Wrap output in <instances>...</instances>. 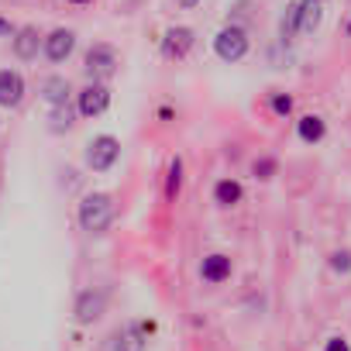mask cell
Instances as JSON below:
<instances>
[{
  "instance_id": "obj_1",
  "label": "cell",
  "mask_w": 351,
  "mask_h": 351,
  "mask_svg": "<svg viewBox=\"0 0 351 351\" xmlns=\"http://www.w3.org/2000/svg\"><path fill=\"white\" fill-rule=\"evenodd\" d=\"M80 228L86 234H104L110 224H114V197L110 193H86L80 200Z\"/></svg>"
},
{
  "instance_id": "obj_2",
  "label": "cell",
  "mask_w": 351,
  "mask_h": 351,
  "mask_svg": "<svg viewBox=\"0 0 351 351\" xmlns=\"http://www.w3.org/2000/svg\"><path fill=\"white\" fill-rule=\"evenodd\" d=\"M117 66H121L117 49H114V45H107V42L90 45V49H86V56H83V69H86V76H90L93 83H107V80L117 73Z\"/></svg>"
},
{
  "instance_id": "obj_3",
  "label": "cell",
  "mask_w": 351,
  "mask_h": 351,
  "mask_svg": "<svg viewBox=\"0 0 351 351\" xmlns=\"http://www.w3.org/2000/svg\"><path fill=\"white\" fill-rule=\"evenodd\" d=\"M214 52L221 62H241L248 56V32L241 25H228L214 38Z\"/></svg>"
},
{
  "instance_id": "obj_4",
  "label": "cell",
  "mask_w": 351,
  "mask_h": 351,
  "mask_svg": "<svg viewBox=\"0 0 351 351\" xmlns=\"http://www.w3.org/2000/svg\"><path fill=\"white\" fill-rule=\"evenodd\" d=\"M121 158V141L114 134H97L90 145H86V165L93 172H107L114 169V162Z\"/></svg>"
},
{
  "instance_id": "obj_5",
  "label": "cell",
  "mask_w": 351,
  "mask_h": 351,
  "mask_svg": "<svg viewBox=\"0 0 351 351\" xmlns=\"http://www.w3.org/2000/svg\"><path fill=\"white\" fill-rule=\"evenodd\" d=\"M73 52H76V32H73V28H52V32L42 38V56H45L52 66H62Z\"/></svg>"
},
{
  "instance_id": "obj_6",
  "label": "cell",
  "mask_w": 351,
  "mask_h": 351,
  "mask_svg": "<svg viewBox=\"0 0 351 351\" xmlns=\"http://www.w3.org/2000/svg\"><path fill=\"white\" fill-rule=\"evenodd\" d=\"M107 107H110V90H107V83H86V86L76 93V114H80V117H100Z\"/></svg>"
},
{
  "instance_id": "obj_7",
  "label": "cell",
  "mask_w": 351,
  "mask_h": 351,
  "mask_svg": "<svg viewBox=\"0 0 351 351\" xmlns=\"http://www.w3.org/2000/svg\"><path fill=\"white\" fill-rule=\"evenodd\" d=\"M193 42H197V32H193V28L176 25V28H169V32L162 35V56L180 62V59H186V56H190Z\"/></svg>"
},
{
  "instance_id": "obj_8",
  "label": "cell",
  "mask_w": 351,
  "mask_h": 351,
  "mask_svg": "<svg viewBox=\"0 0 351 351\" xmlns=\"http://www.w3.org/2000/svg\"><path fill=\"white\" fill-rule=\"evenodd\" d=\"M25 93H28V83L18 69H0V107H11V110L21 107Z\"/></svg>"
},
{
  "instance_id": "obj_9",
  "label": "cell",
  "mask_w": 351,
  "mask_h": 351,
  "mask_svg": "<svg viewBox=\"0 0 351 351\" xmlns=\"http://www.w3.org/2000/svg\"><path fill=\"white\" fill-rule=\"evenodd\" d=\"M11 52H14V59H21V62L38 59V52H42V35H38V28H35V25L18 28L14 38H11Z\"/></svg>"
},
{
  "instance_id": "obj_10",
  "label": "cell",
  "mask_w": 351,
  "mask_h": 351,
  "mask_svg": "<svg viewBox=\"0 0 351 351\" xmlns=\"http://www.w3.org/2000/svg\"><path fill=\"white\" fill-rule=\"evenodd\" d=\"M104 310H107V293H100V289H83V293L76 296V320H80V324L100 320Z\"/></svg>"
},
{
  "instance_id": "obj_11",
  "label": "cell",
  "mask_w": 351,
  "mask_h": 351,
  "mask_svg": "<svg viewBox=\"0 0 351 351\" xmlns=\"http://www.w3.org/2000/svg\"><path fill=\"white\" fill-rule=\"evenodd\" d=\"M38 97L49 104V107H62V104H69V97H73V86H69V80L66 76H45L42 80V86H38Z\"/></svg>"
},
{
  "instance_id": "obj_12",
  "label": "cell",
  "mask_w": 351,
  "mask_h": 351,
  "mask_svg": "<svg viewBox=\"0 0 351 351\" xmlns=\"http://www.w3.org/2000/svg\"><path fill=\"white\" fill-rule=\"evenodd\" d=\"M200 279H204V282H210V286H217V282L231 279V258H228V255H221V252L207 255V258L200 262Z\"/></svg>"
},
{
  "instance_id": "obj_13",
  "label": "cell",
  "mask_w": 351,
  "mask_h": 351,
  "mask_svg": "<svg viewBox=\"0 0 351 351\" xmlns=\"http://www.w3.org/2000/svg\"><path fill=\"white\" fill-rule=\"evenodd\" d=\"M296 134H300V141H306V145H317V141H324V134H327V124H324V117H317V114H306V117H300V121H296Z\"/></svg>"
},
{
  "instance_id": "obj_14",
  "label": "cell",
  "mask_w": 351,
  "mask_h": 351,
  "mask_svg": "<svg viewBox=\"0 0 351 351\" xmlns=\"http://www.w3.org/2000/svg\"><path fill=\"white\" fill-rule=\"evenodd\" d=\"M320 18H324L320 0H300V35H313L320 28Z\"/></svg>"
},
{
  "instance_id": "obj_15",
  "label": "cell",
  "mask_w": 351,
  "mask_h": 351,
  "mask_svg": "<svg viewBox=\"0 0 351 351\" xmlns=\"http://www.w3.org/2000/svg\"><path fill=\"white\" fill-rule=\"evenodd\" d=\"M241 197H245V190L238 180H221L214 186V204H221V207H234V204H241Z\"/></svg>"
},
{
  "instance_id": "obj_16",
  "label": "cell",
  "mask_w": 351,
  "mask_h": 351,
  "mask_svg": "<svg viewBox=\"0 0 351 351\" xmlns=\"http://www.w3.org/2000/svg\"><path fill=\"white\" fill-rule=\"evenodd\" d=\"M183 186V158H172L169 162V176H165V200H176Z\"/></svg>"
},
{
  "instance_id": "obj_17",
  "label": "cell",
  "mask_w": 351,
  "mask_h": 351,
  "mask_svg": "<svg viewBox=\"0 0 351 351\" xmlns=\"http://www.w3.org/2000/svg\"><path fill=\"white\" fill-rule=\"evenodd\" d=\"M279 35H282V42H293V35H300V0L286 8V14L279 21Z\"/></svg>"
},
{
  "instance_id": "obj_18",
  "label": "cell",
  "mask_w": 351,
  "mask_h": 351,
  "mask_svg": "<svg viewBox=\"0 0 351 351\" xmlns=\"http://www.w3.org/2000/svg\"><path fill=\"white\" fill-rule=\"evenodd\" d=\"M73 124H76V110H73L69 104H62V107H52V124H49V128H52L56 134L69 131Z\"/></svg>"
},
{
  "instance_id": "obj_19",
  "label": "cell",
  "mask_w": 351,
  "mask_h": 351,
  "mask_svg": "<svg viewBox=\"0 0 351 351\" xmlns=\"http://www.w3.org/2000/svg\"><path fill=\"white\" fill-rule=\"evenodd\" d=\"M141 330H145V324H134V327H128V334L121 337V351H141V348H145V337H141Z\"/></svg>"
},
{
  "instance_id": "obj_20",
  "label": "cell",
  "mask_w": 351,
  "mask_h": 351,
  "mask_svg": "<svg viewBox=\"0 0 351 351\" xmlns=\"http://www.w3.org/2000/svg\"><path fill=\"white\" fill-rule=\"evenodd\" d=\"M255 176H258V180H272V176H276V158H258L255 162Z\"/></svg>"
},
{
  "instance_id": "obj_21",
  "label": "cell",
  "mask_w": 351,
  "mask_h": 351,
  "mask_svg": "<svg viewBox=\"0 0 351 351\" xmlns=\"http://www.w3.org/2000/svg\"><path fill=\"white\" fill-rule=\"evenodd\" d=\"M272 110H276L279 117H286V114L293 110V97H286V93H276V97H272Z\"/></svg>"
},
{
  "instance_id": "obj_22",
  "label": "cell",
  "mask_w": 351,
  "mask_h": 351,
  "mask_svg": "<svg viewBox=\"0 0 351 351\" xmlns=\"http://www.w3.org/2000/svg\"><path fill=\"white\" fill-rule=\"evenodd\" d=\"M330 265H334L337 272H351V252H334V255H330Z\"/></svg>"
},
{
  "instance_id": "obj_23",
  "label": "cell",
  "mask_w": 351,
  "mask_h": 351,
  "mask_svg": "<svg viewBox=\"0 0 351 351\" xmlns=\"http://www.w3.org/2000/svg\"><path fill=\"white\" fill-rule=\"evenodd\" d=\"M324 351H351V348H348V341H344V337H330Z\"/></svg>"
},
{
  "instance_id": "obj_24",
  "label": "cell",
  "mask_w": 351,
  "mask_h": 351,
  "mask_svg": "<svg viewBox=\"0 0 351 351\" xmlns=\"http://www.w3.org/2000/svg\"><path fill=\"white\" fill-rule=\"evenodd\" d=\"M14 32H18V28H14L8 18H0V38H14Z\"/></svg>"
},
{
  "instance_id": "obj_25",
  "label": "cell",
  "mask_w": 351,
  "mask_h": 351,
  "mask_svg": "<svg viewBox=\"0 0 351 351\" xmlns=\"http://www.w3.org/2000/svg\"><path fill=\"white\" fill-rule=\"evenodd\" d=\"M176 4H180V8H183V11H193V8H197V4H200V0H176Z\"/></svg>"
},
{
  "instance_id": "obj_26",
  "label": "cell",
  "mask_w": 351,
  "mask_h": 351,
  "mask_svg": "<svg viewBox=\"0 0 351 351\" xmlns=\"http://www.w3.org/2000/svg\"><path fill=\"white\" fill-rule=\"evenodd\" d=\"M66 4H73V8H86V4H93V0H66Z\"/></svg>"
},
{
  "instance_id": "obj_27",
  "label": "cell",
  "mask_w": 351,
  "mask_h": 351,
  "mask_svg": "<svg viewBox=\"0 0 351 351\" xmlns=\"http://www.w3.org/2000/svg\"><path fill=\"white\" fill-rule=\"evenodd\" d=\"M320 4H324V0H320Z\"/></svg>"
}]
</instances>
